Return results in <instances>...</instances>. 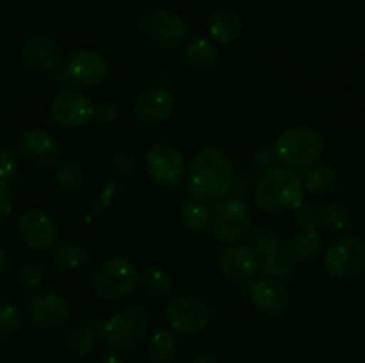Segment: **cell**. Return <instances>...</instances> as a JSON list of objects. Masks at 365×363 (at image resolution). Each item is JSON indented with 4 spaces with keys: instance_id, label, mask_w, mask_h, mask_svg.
Returning <instances> with one entry per match:
<instances>
[{
    "instance_id": "cell-21",
    "label": "cell",
    "mask_w": 365,
    "mask_h": 363,
    "mask_svg": "<svg viewBox=\"0 0 365 363\" xmlns=\"http://www.w3.org/2000/svg\"><path fill=\"white\" fill-rule=\"evenodd\" d=\"M299 177H302L305 191L312 192L317 198L334 194L339 187V173L330 164H314V166L303 169V174Z\"/></svg>"
},
{
    "instance_id": "cell-40",
    "label": "cell",
    "mask_w": 365,
    "mask_h": 363,
    "mask_svg": "<svg viewBox=\"0 0 365 363\" xmlns=\"http://www.w3.org/2000/svg\"><path fill=\"white\" fill-rule=\"evenodd\" d=\"M191 363H220V359H217L216 356L207 354V352H203V354L195 356V358L191 359Z\"/></svg>"
},
{
    "instance_id": "cell-1",
    "label": "cell",
    "mask_w": 365,
    "mask_h": 363,
    "mask_svg": "<svg viewBox=\"0 0 365 363\" xmlns=\"http://www.w3.org/2000/svg\"><path fill=\"white\" fill-rule=\"evenodd\" d=\"M187 184L192 198L217 203L235 187V167L230 155L220 146H203L187 167Z\"/></svg>"
},
{
    "instance_id": "cell-30",
    "label": "cell",
    "mask_w": 365,
    "mask_h": 363,
    "mask_svg": "<svg viewBox=\"0 0 365 363\" xmlns=\"http://www.w3.org/2000/svg\"><path fill=\"white\" fill-rule=\"evenodd\" d=\"M250 246L253 251L262 258V256L273 255L280 249V237H278L277 230H273L267 224H257L250 230Z\"/></svg>"
},
{
    "instance_id": "cell-29",
    "label": "cell",
    "mask_w": 365,
    "mask_h": 363,
    "mask_svg": "<svg viewBox=\"0 0 365 363\" xmlns=\"http://www.w3.org/2000/svg\"><path fill=\"white\" fill-rule=\"evenodd\" d=\"M89 258H91V251L88 246L81 244V242H66L53 253V262L68 270L81 269L89 262Z\"/></svg>"
},
{
    "instance_id": "cell-33",
    "label": "cell",
    "mask_w": 365,
    "mask_h": 363,
    "mask_svg": "<svg viewBox=\"0 0 365 363\" xmlns=\"http://www.w3.org/2000/svg\"><path fill=\"white\" fill-rule=\"evenodd\" d=\"M141 281L146 290L155 298L171 294L173 290V278L160 265H148L141 274Z\"/></svg>"
},
{
    "instance_id": "cell-17",
    "label": "cell",
    "mask_w": 365,
    "mask_h": 363,
    "mask_svg": "<svg viewBox=\"0 0 365 363\" xmlns=\"http://www.w3.org/2000/svg\"><path fill=\"white\" fill-rule=\"evenodd\" d=\"M21 57L29 68L39 73H50L57 70L63 60V48L50 36H31L21 46Z\"/></svg>"
},
{
    "instance_id": "cell-24",
    "label": "cell",
    "mask_w": 365,
    "mask_h": 363,
    "mask_svg": "<svg viewBox=\"0 0 365 363\" xmlns=\"http://www.w3.org/2000/svg\"><path fill=\"white\" fill-rule=\"evenodd\" d=\"M18 173V157L9 146H0V217H7L13 212V198L9 185Z\"/></svg>"
},
{
    "instance_id": "cell-27",
    "label": "cell",
    "mask_w": 365,
    "mask_h": 363,
    "mask_svg": "<svg viewBox=\"0 0 365 363\" xmlns=\"http://www.w3.org/2000/svg\"><path fill=\"white\" fill-rule=\"evenodd\" d=\"M178 342L175 335L168 330H157L150 337L146 345V354L153 363H171L177 358Z\"/></svg>"
},
{
    "instance_id": "cell-11",
    "label": "cell",
    "mask_w": 365,
    "mask_h": 363,
    "mask_svg": "<svg viewBox=\"0 0 365 363\" xmlns=\"http://www.w3.org/2000/svg\"><path fill=\"white\" fill-rule=\"evenodd\" d=\"M50 117L63 128H78L93 120L95 103L91 96L78 89H63L50 100Z\"/></svg>"
},
{
    "instance_id": "cell-6",
    "label": "cell",
    "mask_w": 365,
    "mask_h": 363,
    "mask_svg": "<svg viewBox=\"0 0 365 363\" xmlns=\"http://www.w3.org/2000/svg\"><path fill=\"white\" fill-rule=\"evenodd\" d=\"M107 75H109L107 57L98 50L84 48L77 50L68 57L59 73L53 77V82L66 89L84 91V89H91L102 84Z\"/></svg>"
},
{
    "instance_id": "cell-32",
    "label": "cell",
    "mask_w": 365,
    "mask_h": 363,
    "mask_svg": "<svg viewBox=\"0 0 365 363\" xmlns=\"http://www.w3.org/2000/svg\"><path fill=\"white\" fill-rule=\"evenodd\" d=\"M56 180L64 191L75 192L78 189H82L86 180V171L82 167L81 162L73 159H64L61 160V164L56 169Z\"/></svg>"
},
{
    "instance_id": "cell-2",
    "label": "cell",
    "mask_w": 365,
    "mask_h": 363,
    "mask_svg": "<svg viewBox=\"0 0 365 363\" xmlns=\"http://www.w3.org/2000/svg\"><path fill=\"white\" fill-rule=\"evenodd\" d=\"M257 206L264 214L294 212L305 198L303 180L296 171L289 167H271L260 177L253 191Z\"/></svg>"
},
{
    "instance_id": "cell-9",
    "label": "cell",
    "mask_w": 365,
    "mask_h": 363,
    "mask_svg": "<svg viewBox=\"0 0 365 363\" xmlns=\"http://www.w3.org/2000/svg\"><path fill=\"white\" fill-rule=\"evenodd\" d=\"M324 270L335 280H353L365 269V241L359 235H344L328 246Z\"/></svg>"
},
{
    "instance_id": "cell-26",
    "label": "cell",
    "mask_w": 365,
    "mask_h": 363,
    "mask_svg": "<svg viewBox=\"0 0 365 363\" xmlns=\"http://www.w3.org/2000/svg\"><path fill=\"white\" fill-rule=\"evenodd\" d=\"M210 214L212 210L209 209V205L196 198L185 199L180 210L182 223L192 233H205L210 230Z\"/></svg>"
},
{
    "instance_id": "cell-4",
    "label": "cell",
    "mask_w": 365,
    "mask_h": 363,
    "mask_svg": "<svg viewBox=\"0 0 365 363\" xmlns=\"http://www.w3.org/2000/svg\"><path fill=\"white\" fill-rule=\"evenodd\" d=\"M152 327V313L146 306L128 305L102 320L100 337L116 351H130Z\"/></svg>"
},
{
    "instance_id": "cell-14",
    "label": "cell",
    "mask_w": 365,
    "mask_h": 363,
    "mask_svg": "<svg viewBox=\"0 0 365 363\" xmlns=\"http://www.w3.org/2000/svg\"><path fill=\"white\" fill-rule=\"evenodd\" d=\"M27 317L32 326L41 330H53L71 317V305L57 292H43L31 298L27 305Z\"/></svg>"
},
{
    "instance_id": "cell-35",
    "label": "cell",
    "mask_w": 365,
    "mask_h": 363,
    "mask_svg": "<svg viewBox=\"0 0 365 363\" xmlns=\"http://www.w3.org/2000/svg\"><path fill=\"white\" fill-rule=\"evenodd\" d=\"M24 315L14 305H0V335H13L21 330Z\"/></svg>"
},
{
    "instance_id": "cell-36",
    "label": "cell",
    "mask_w": 365,
    "mask_h": 363,
    "mask_svg": "<svg viewBox=\"0 0 365 363\" xmlns=\"http://www.w3.org/2000/svg\"><path fill=\"white\" fill-rule=\"evenodd\" d=\"M294 219L303 230H317V226H321V206L303 201L294 210Z\"/></svg>"
},
{
    "instance_id": "cell-31",
    "label": "cell",
    "mask_w": 365,
    "mask_h": 363,
    "mask_svg": "<svg viewBox=\"0 0 365 363\" xmlns=\"http://www.w3.org/2000/svg\"><path fill=\"white\" fill-rule=\"evenodd\" d=\"M321 226L328 231H344L351 226V214L341 201H328L321 206Z\"/></svg>"
},
{
    "instance_id": "cell-41",
    "label": "cell",
    "mask_w": 365,
    "mask_h": 363,
    "mask_svg": "<svg viewBox=\"0 0 365 363\" xmlns=\"http://www.w3.org/2000/svg\"><path fill=\"white\" fill-rule=\"evenodd\" d=\"M6 263H7V258H6V253L0 249V274L4 273V269H6Z\"/></svg>"
},
{
    "instance_id": "cell-22",
    "label": "cell",
    "mask_w": 365,
    "mask_h": 363,
    "mask_svg": "<svg viewBox=\"0 0 365 363\" xmlns=\"http://www.w3.org/2000/svg\"><path fill=\"white\" fill-rule=\"evenodd\" d=\"M100 330H102V320H98V326H95V322L70 326L63 335L64 349L75 356L89 354L95 349Z\"/></svg>"
},
{
    "instance_id": "cell-12",
    "label": "cell",
    "mask_w": 365,
    "mask_h": 363,
    "mask_svg": "<svg viewBox=\"0 0 365 363\" xmlns=\"http://www.w3.org/2000/svg\"><path fill=\"white\" fill-rule=\"evenodd\" d=\"M146 174L155 185L164 189L177 187L184 177V157L175 146L157 142L145 157Z\"/></svg>"
},
{
    "instance_id": "cell-42",
    "label": "cell",
    "mask_w": 365,
    "mask_h": 363,
    "mask_svg": "<svg viewBox=\"0 0 365 363\" xmlns=\"http://www.w3.org/2000/svg\"><path fill=\"white\" fill-rule=\"evenodd\" d=\"M0 63H2V52H0Z\"/></svg>"
},
{
    "instance_id": "cell-28",
    "label": "cell",
    "mask_w": 365,
    "mask_h": 363,
    "mask_svg": "<svg viewBox=\"0 0 365 363\" xmlns=\"http://www.w3.org/2000/svg\"><path fill=\"white\" fill-rule=\"evenodd\" d=\"M296 265H298V263L292 262L284 251L278 249L273 255H267L260 258L259 270L264 278H271V280H277L284 283V281L291 280V278L294 276Z\"/></svg>"
},
{
    "instance_id": "cell-10",
    "label": "cell",
    "mask_w": 365,
    "mask_h": 363,
    "mask_svg": "<svg viewBox=\"0 0 365 363\" xmlns=\"http://www.w3.org/2000/svg\"><path fill=\"white\" fill-rule=\"evenodd\" d=\"M164 317L171 330L187 337L203 333L210 324L209 306L203 299L192 294L175 295L168 302Z\"/></svg>"
},
{
    "instance_id": "cell-38",
    "label": "cell",
    "mask_w": 365,
    "mask_h": 363,
    "mask_svg": "<svg viewBox=\"0 0 365 363\" xmlns=\"http://www.w3.org/2000/svg\"><path fill=\"white\" fill-rule=\"evenodd\" d=\"M110 167L118 174H132L135 171V157L132 153H118L110 160Z\"/></svg>"
},
{
    "instance_id": "cell-25",
    "label": "cell",
    "mask_w": 365,
    "mask_h": 363,
    "mask_svg": "<svg viewBox=\"0 0 365 363\" xmlns=\"http://www.w3.org/2000/svg\"><path fill=\"white\" fill-rule=\"evenodd\" d=\"M184 57L191 68H196V70H209L220 59V50H217L216 43L212 39L196 38L185 46Z\"/></svg>"
},
{
    "instance_id": "cell-20",
    "label": "cell",
    "mask_w": 365,
    "mask_h": 363,
    "mask_svg": "<svg viewBox=\"0 0 365 363\" xmlns=\"http://www.w3.org/2000/svg\"><path fill=\"white\" fill-rule=\"evenodd\" d=\"M242 18L237 11L230 7L216 9L209 18V34L214 43L220 45H232L237 41L242 34Z\"/></svg>"
},
{
    "instance_id": "cell-7",
    "label": "cell",
    "mask_w": 365,
    "mask_h": 363,
    "mask_svg": "<svg viewBox=\"0 0 365 363\" xmlns=\"http://www.w3.org/2000/svg\"><path fill=\"white\" fill-rule=\"evenodd\" d=\"M252 226V212L239 198L221 199L210 214V231L221 244H241L250 235Z\"/></svg>"
},
{
    "instance_id": "cell-18",
    "label": "cell",
    "mask_w": 365,
    "mask_h": 363,
    "mask_svg": "<svg viewBox=\"0 0 365 363\" xmlns=\"http://www.w3.org/2000/svg\"><path fill=\"white\" fill-rule=\"evenodd\" d=\"M259 255L252 248L242 244L227 246L217 256V265L225 278L232 281L252 280L259 270Z\"/></svg>"
},
{
    "instance_id": "cell-8",
    "label": "cell",
    "mask_w": 365,
    "mask_h": 363,
    "mask_svg": "<svg viewBox=\"0 0 365 363\" xmlns=\"http://www.w3.org/2000/svg\"><path fill=\"white\" fill-rule=\"evenodd\" d=\"M139 28L150 43L163 50H177L187 38V23L175 11L150 7L139 18Z\"/></svg>"
},
{
    "instance_id": "cell-15",
    "label": "cell",
    "mask_w": 365,
    "mask_h": 363,
    "mask_svg": "<svg viewBox=\"0 0 365 363\" xmlns=\"http://www.w3.org/2000/svg\"><path fill=\"white\" fill-rule=\"evenodd\" d=\"M177 109V100L175 95L168 88L160 85H152L139 93L134 103V116L139 123L148 125H160L170 120Z\"/></svg>"
},
{
    "instance_id": "cell-37",
    "label": "cell",
    "mask_w": 365,
    "mask_h": 363,
    "mask_svg": "<svg viewBox=\"0 0 365 363\" xmlns=\"http://www.w3.org/2000/svg\"><path fill=\"white\" fill-rule=\"evenodd\" d=\"M118 116H120V107L114 102H110V100H102V102L96 103L95 112H93V117L102 125L114 123Z\"/></svg>"
},
{
    "instance_id": "cell-39",
    "label": "cell",
    "mask_w": 365,
    "mask_h": 363,
    "mask_svg": "<svg viewBox=\"0 0 365 363\" xmlns=\"http://www.w3.org/2000/svg\"><path fill=\"white\" fill-rule=\"evenodd\" d=\"M96 363H127L123 359V356L118 354V352H103L98 356Z\"/></svg>"
},
{
    "instance_id": "cell-13",
    "label": "cell",
    "mask_w": 365,
    "mask_h": 363,
    "mask_svg": "<svg viewBox=\"0 0 365 363\" xmlns=\"http://www.w3.org/2000/svg\"><path fill=\"white\" fill-rule=\"evenodd\" d=\"M18 235L34 251H50L56 246L59 230L48 214L29 209L18 217Z\"/></svg>"
},
{
    "instance_id": "cell-16",
    "label": "cell",
    "mask_w": 365,
    "mask_h": 363,
    "mask_svg": "<svg viewBox=\"0 0 365 363\" xmlns=\"http://www.w3.org/2000/svg\"><path fill=\"white\" fill-rule=\"evenodd\" d=\"M20 155L32 167H48L61 157V144L52 134L41 128H31L18 139Z\"/></svg>"
},
{
    "instance_id": "cell-19",
    "label": "cell",
    "mask_w": 365,
    "mask_h": 363,
    "mask_svg": "<svg viewBox=\"0 0 365 363\" xmlns=\"http://www.w3.org/2000/svg\"><path fill=\"white\" fill-rule=\"evenodd\" d=\"M250 298L262 313L271 317L284 315L291 305V294L282 281L260 278L250 287Z\"/></svg>"
},
{
    "instance_id": "cell-5",
    "label": "cell",
    "mask_w": 365,
    "mask_h": 363,
    "mask_svg": "<svg viewBox=\"0 0 365 363\" xmlns=\"http://www.w3.org/2000/svg\"><path fill=\"white\" fill-rule=\"evenodd\" d=\"M141 281V273L132 260L110 256L103 260L93 276V290L102 301L116 302L130 295Z\"/></svg>"
},
{
    "instance_id": "cell-34",
    "label": "cell",
    "mask_w": 365,
    "mask_h": 363,
    "mask_svg": "<svg viewBox=\"0 0 365 363\" xmlns=\"http://www.w3.org/2000/svg\"><path fill=\"white\" fill-rule=\"evenodd\" d=\"M43 280H45V269L36 260H29L18 267L16 281L21 290H36L38 287H41Z\"/></svg>"
},
{
    "instance_id": "cell-23",
    "label": "cell",
    "mask_w": 365,
    "mask_h": 363,
    "mask_svg": "<svg viewBox=\"0 0 365 363\" xmlns=\"http://www.w3.org/2000/svg\"><path fill=\"white\" fill-rule=\"evenodd\" d=\"M323 249V237L317 230H303L287 238L284 253L296 263L309 262L316 258Z\"/></svg>"
},
{
    "instance_id": "cell-3",
    "label": "cell",
    "mask_w": 365,
    "mask_h": 363,
    "mask_svg": "<svg viewBox=\"0 0 365 363\" xmlns=\"http://www.w3.org/2000/svg\"><path fill=\"white\" fill-rule=\"evenodd\" d=\"M274 153L289 169L303 171L319 162L324 153V139L316 128L309 125H296L278 135Z\"/></svg>"
}]
</instances>
